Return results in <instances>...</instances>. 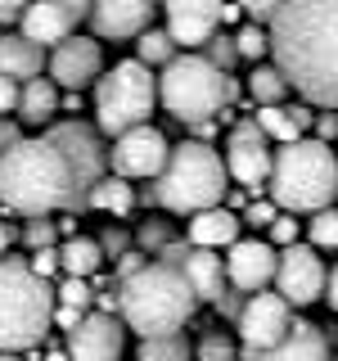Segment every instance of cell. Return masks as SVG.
Masks as SVG:
<instances>
[{
    "mask_svg": "<svg viewBox=\"0 0 338 361\" xmlns=\"http://www.w3.org/2000/svg\"><path fill=\"white\" fill-rule=\"evenodd\" d=\"M140 267H144V257H140V253H122V262H118V276L127 280V276H135Z\"/></svg>",
    "mask_w": 338,
    "mask_h": 361,
    "instance_id": "obj_44",
    "label": "cell"
},
{
    "mask_svg": "<svg viewBox=\"0 0 338 361\" xmlns=\"http://www.w3.org/2000/svg\"><path fill=\"white\" fill-rule=\"evenodd\" d=\"M27 267L37 271L41 280H50L54 271H59V248H32V257H27Z\"/></svg>",
    "mask_w": 338,
    "mask_h": 361,
    "instance_id": "obj_37",
    "label": "cell"
},
{
    "mask_svg": "<svg viewBox=\"0 0 338 361\" xmlns=\"http://www.w3.org/2000/svg\"><path fill=\"white\" fill-rule=\"evenodd\" d=\"M0 361H18V357H14V353H0Z\"/></svg>",
    "mask_w": 338,
    "mask_h": 361,
    "instance_id": "obj_51",
    "label": "cell"
},
{
    "mask_svg": "<svg viewBox=\"0 0 338 361\" xmlns=\"http://www.w3.org/2000/svg\"><path fill=\"white\" fill-rule=\"evenodd\" d=\"M0 203L18 217H50L86 203V185L50 135L14 140L9 149H0Z\"/></svg>",
    "mask_w": 338,
    "mask_h": 361,
    "instance_id": "obj_2",
    "label": "cell"
},
{
    "mask_svg": "<svg viewBox=\"0 0 338 361\" xmlns=\"http://www.w3.org/2000/svg\"><path fill=\"white\" fill-rule=\"evenodd\" d=\"M172 267H180L185 285L194 289L199 302H221L225 293V262L217 257V248H185Z\"/></svg>",
    "mask_w": 338,
    "mask_h": 361,
    "instance_id": "obj_20",
    "label": "cell"
},
{
    "mask_svg": "<svg viewBox=\"0 0 338 361\" xmlns=\"http://www.w3.org/2000/svg\"><path fill=\"white\" fill-rule=\"evenodd\" d=\"M18 27H23V37H27V41H37L41 50H45V45H59V41L73 37L77 18L68 14L63 5H54V0H32V5L23 9Z\"/></svg>",
    "mask_w": 338,
    "mask_h": 361,
    "instance_id": "obj_21",
    "label": "cell"
},
{
    "mask_svg": "<svg viewBox=\"0 0 338 361\" xmlns=\"http://www.w3.org/2000/svg\"><path fill=\"white\" fill-rule=\"evenodd\" d=\"M194 357V348H189L185 334H154V338H140V348H135V361H189Z\"/></svg>",
    "mask_w": 338,
    "mask_h": 361,
    "instance_id": "obj_29",
    "label": "cell"
},
{
    "mask_svg": "<svg viewBox=\"0 0 338 361\" xmlns=\"http://www.w3.org/2000/svg\"><path fill=\"white\" fill-rule=\"evenodd\" d=\"M270 163H275V154H270V140L262 135V127L257 122H239L230 131V145H225V176L257 195L270 180Z\"/></svg>",
    "mask_w": 338,
    "mask_h": 361,
    "instance_id": "obj_14",
    "label": "cell"
},
{
    "mask_svg": "<svg viewBox=\"0 0 338 361\" xmlns=\"http://www.w3.org/2000/svg\"><path fill=\"white\" fill-rule=\"evenodd\" d=\"M248 95L257 99V109H266V104H284V95H289L284 73H280L275 63H257V68H253V77H248Z\"/></svg>",
    "mask_w": 338,
    "mask_h": 361,
    "instance_id": "obj_28",
    "label": "cell"
},
{
    "mask_svg": "<svg viewBox=\"0 0 338 361\" xmlns=\"http://www.w3.org/2000/svg\"><path fill=\"white\" fill-rule=\"evenodd\" d=\"M50 240H54V226L45 221V217H32V226H27V244H32V248H50Z\"/></svg>",
    "mask_w": 338,
    "mask_h": 361,
    "instance_id": "obj_40",
    "label": "cell"
},
{
    "mask_svg": "<svg viewBox=\"0 0 338 361\" xmlns=\"http://www.w3.org/2000/svg\"><path fill=\"white\" fill-rule=\"evenodd\" d=\"M275 212H280V208H275L270 199H257V203H253V208L244 212L239 221H244V226H270V221H275Z\"/></svg>",
    "mask_w": 338,
    "mask_h": 361,
    "instance_id": "obj_38",
    "label": "cell"
},
{
    "mask_svg": "<svg viewBox=\"0 0 338 361\" xmlns=\"http://www.w3.org/2000/svg\"><path fill=\"white\" fill-rule=\"evenodd\" d=\"M50 321H59L63 330H73V325L82 321V312H77V307H54V316H50Z\"/></svg>",
    "mask_w": 338,
    "mask_h": 361,
    "instance_id": "obj_45",
    "label": "cell"
},
{
    "mask_svg": "<svg viewBox=\"0 0 338 361\" xmlns=\"http://www.w3.org/2000/svg\"><path fill=\"white\" fill-rule=\"evenodd\" d=\"M9 244H14V231H9V226H5V221H0V257H5V253H9Z\"/></svg>",
    "mask_w": 338,
    "mask_h": 361,
    "instance_id": "obj_49",
    "label": "cell"
},
{
    "mask_svg": "<svg viewBox=\"0 0 338 361\" xmlns=\"http://www.w3.org/2000/svg\"><path fill=\"white\" fill-rule=\"evenodd\" d=\"M54 5H63V9H68V14H73L77 23H82V18L90 14V0H54Z\"/></svg>",
    "mask_w": 338,
    "mask_h": 361,
    "instance_id": "obj_46",
    "label": "cell"
},
{
    "mask_svg": "<svg viewBox=\"0 0 338 361\" xmlns=\"http://www.w3.org/2000/svg\"><path fill=\"white\" fill-rule=\"evenodd\" d=\"M45 73H50V82L59 90H77L82 95L86 86L99 82V73H104V50H99L95 37H68L54 45V54L45 59Z\"/></svg>",
    "mask_w": 338,
    "mask_h": 361,
    "instance_id": "obj_12",
    "label": "cell"
},
{
    "mask_svg": "<svg viewBox=\"0 0 338 361\" xmlns=\"http://www.w3.org/2000/svg\"><path fill=\"white\" fill-rule=\"evenodd\" d=\"M221 262H225V285H234L239 293H257L275 280L280 253H275V244H266V240H234Z\"/></svg>",
    "mask_w": 338,
    "mask_h": 361,
    "instance_id": "obj_17",
    "label": "cell"
},
{
    "mask_svg": "<svg viewBox=\"0 0 338 361\" xmlns=\"http://www.w3.org/2000/svg\"><path fill=\"white\" fill-rule=\"evenodd\" d=\"M86 203L95 212H108V217H127V212L135 208V190L122 176H99L95 185L86 190Z\"/></svg>",
    "mask_w": 338,
    "mask_h": 361,
    "instance_id": "obj_27",
    "label": "cell"
},
{
    "mask_svg": "<svg viewBox=\"0 0 338 361\" xmlns=\"http://www.w3.org/2000/svg\"><path fill=\"white\" fill-rule=\"evenodd\" d=\"M234 99L230 73H221L208 54H176L172 63H163L158 77V104L172 113L176 122H212L217 113Z\"/></svg>",
    "mask_w": 338,
    "mask_h": 361,
    "instance_id": "obj_7",
    "label": "cell"
},
{
    "mask_svg": "<svg viewBox=\"0 0 338 361\" xmlns=\"http://www.w3.org/2000/svg\"><path fill=\"white\" fill-rule=\"evenodd\" d=\"M59 95L63 90L50 82V77H32V82L18 86V118L27 122V127H41V122H50L54 113H59Z\"/></svg>",
    "mask_w": 338,
    "mask_h": 361,
    "instance_id": "obj_24",
    "label": "cell"
},
{
    "mask_svg": "<svg viewBox=\"0 0 338 361\" xmlns=\"http://www.w3.org/2000/svg\"><path fill=\"white\" fill-rule=\"evenodd\" d=\"M257 127H262L266 140H280V145H289V140H298L302 131L311 127V113L307 109H284V104H266V109H257Z\"/></svg>",
    "mask_w": 338,
    "mask_h": 361,
    "instance_id": "obj_25",
    "label": "cell"
},
{
    "mask_svg": "<svg viewBox=\"0 0 338 361\" xmlns=\"http://www.w3.org/2000/svg\"><path fill=\"white\" fill-rule=\"evenodd\" d=\"M14 140H23V135H18L14 127H9V122H0V145H5V149H9V145H14Z\"/></svg>",
    "mask_w": 338,
    "mask_h": 361,
    "instance_id": "obj_48",
    "label": "cell"
},
{
    "mask_svg": "<svg viewBox=\"0 0 338 361\" xmlns=\"http://www.w3.org/2000/svg\"><path fill=\"white\" fill-rule=\"evenodd\" d=\"M32 0H0V23H18Z\"/></svg>",
    "mask_w": 338,
    "mask_h": 361,
    "instance_id": "obj_43",
    "label": "cell"
},
{
    "mask_svg": "<svg viewBox=\"0 0 338 361\" xmlns=\"http://www.w3.org/2000/svg\"><path fill=\"white\" fill-rule=\"evenodd\" d=\"M194 357L199 361H239V348H234L221 330H208V334H203V343L194 348Z\"/></svg>",
    "mask_w": 338,
    "mask_h": 361,
    "instance_id": "obj_33",
    "label": "cell"
},
{
    "mask_svg": "<svg viewBox=\"0 0 338 361\" xmlns=\"http://www.w3.org/2000/svg\"><path fill=\"white\" fill-rule=\"evenodd\" d=\"M311 122H315V140H325V145L338 140V113L334 109H325L320 118H311Z\"/></svg>",
    "mask_w": 338,
    "mask_h": 361,
    "instance_id": "obj_41",
    "label": "cell"
},
{
    "mask_svg": "<svg viewBox=\"0 0 338 361\" xmlns=\"http://www.w3.org/2000/svg\"><path fill=\"white\" fill-rule=\"evenodd\" d=\"M234 325H239V343L253 348V353H266V348H280L293 330V307L280 293H248V302L239 307V316H234Z\"/></svg>",
    "mask_w": 338,
    "mask_h": 361,
    "instance_id": "obj_10",
    "label": "cell"
},
{
    "mask_svg": "<svg viewBox=\"0 0 338 361\" xmlns=\"http://www.w3.org/2000/svg\"><path fill=\"white\" fill-rule=\"evenodd\" d=\"M45 361H68V353H45Z\"/></svg>",
    "mask_w": 338,
    "mask_h": 361,
    "instance_id": "obj_50",
    "label": "cell"
},
{
    "mask_svg": "<svg viewBox=\"0 0 338 361\" xmlns=\"http://www.w3.org/2000/svg\"><path fill=\"white\" fill-rule=\"evenodd\" d=\"M208 50V59L221 68V73H230V63H239V50H234V37H221V32H212V41L203 45Z\"/></svg>",
    "mask_w": 338,
    "mask_h": 361,
    "instance_id": "obj_35",
    "label": "cell"
},
{
    "mask_svg": "<svg viewBox=\"0 0 338 361\" xmlns=\"http://www.w3.org/2000/svg\"><path fill=\"white\" fill-rule=\"evenodd\" d=\"M118 307H122V325L127 330H135L140 338H154V334H176L194 316L199 298L185 285L180 267L144 262L135 276L118 280Z\"/></svg>",
    "mask_w": 338,
    "mask_h": 361,
    "instance_id": "obj_3",
    "label": "cell"
},
{
    "mask_svg": "<svg viewBox=\"0 0 338 361\" xmlns=\"http://www.w3.org/2000/svg\"><path fill=\"white\" fill-rule=\"evenodd\" d=\"M135 50H140V63H149V68H163L176 59V41L167 37V27H144L135 37Z\"/></svg>",
    "mask_w": 338,
    "mask_h": 361,
    "instance_id": "obj_30",
    "label": "cell"
},
{
    "mask_svg": "<svg viewBox=\"0 0 338 361\" xmlns=\"http://www.w3.org/2000/svg\"><path fill=\"white\" fill-rule=\"evenodd\" d=\"M127 353V325L113 312H82L68 330V361H122Z\"/></svg>",
    "mask_w": 338,
    "mask_h": 361,
    "instance_id": "obj_13",
    "label": "cell"
},
{
    "mask_svg": "<svg viewBox=\"0 0 338 361\" xmlns=\"http://www.w3.org/2000/svg\"><path fill=\"white\" fill-rule=\"evenodd\" d=\"M18 109V82H9V77H0V118L5 113Z\"/></svg>",
    "mask_w": 338,
    "mask_h": 361,
    "instance_id": "obj_42",
    "label": "cell"
},
{
    "mask_svg": "<svg viewBox=\"0 0 338 361\" xmlns=\"http://www.w3.org/2000/svg\"><path fill=\"white\" fill-rule=\"evenodd\" d=\"M90 298H95V293H90V285L86 280H73L68 276L59 289H54V302H59V307H77V312H86L90 307Z\"/></svg>",
    "mask_w": 338,
    "mask_h": 361,
    "instance_id": "obj_34",
    "label": "cell"
},
{
    "mask_svg": "<svg viewBox=\"0 0 338 361\" xmlns=\"http://www.w3.org/2000/svg\"><path fill=\"white\" fill-rule=\"evenodd\" d=\"M50 140L68 154V163H73V172H77V180H82L86 190L104 176L108 149H99V140H95V131H90V127H82V122H63V127L50 131Z\"/></svg>",
    "mask_w": 338,
    "mask_h": 361,
    "instance_id": "obj_18",
    "label": "cell"
},
{
    "mask_svg": "<svg viewBox=\"0 0 338 361\" xmlns=\"http://www.w3.org/2000/svg\"><path fill=\"white\" fill-rule=\"evenodd\" d=\"M99 267H104V248H99V240H86V235L63 240V248H59V271H63V276L90 280Z\"/></svg>",
    "mask_w": 338,
    "mask_h": 361,
    "instance_id": "obj_26",
    "label": "cell"
},
{
    "mask_svg": "<svg viewBox=\"0 0 338 361\" xmlns=\"http://www.w3.org/2000/svg\"><path fill=\"white\" fill-rule=\"evenodd\" d=\"M158 9L167 14V37L185 50H203L212 41V32L221 27L225 0H158Z\"/></svg>",
    "mask_w": 338,
    "mask_h": 361,
    "instance_id": "obj_15",
    "label": "cell"
},
{
    "mask_svg": "<svg viewBox=\"0 0 338 361\" xmlns=\"http://www.w3.org/2000/svg\"><path fill=\"white\" fill-rule=\"evenodd\" d=\"M54 316V289L27 267V257H0V353L37 348Z\"/></svg>",
    "mask_w": 338,
    "mask_h": 361,
    "instance_id": "obj_5",
    "label": "cell"
},
{
    "mask_svg": "<svg viewBox=\"0 0 338 361\" xmlns=\"http://www.w3.org/2000/svg\"><path fill=\"white\" fill-rule=\"evenodd\" d=\"M239 361H330V338H325L320 325L293 321V330L280 348H266V353L239 348Z\"/></svg>",
    "mask_w": 338,
    "mask_h": 361,
    "instance_id": "obj_19",
    "label": "cell"
},
{
    "mask_svg": "<svg viewBox=\"0 0 338 361\" xmlns=\"http://www.w3.org/2000/svg\"><path fill=\"white\" fill-rule=\"evenodd\" d=\"M325 276H330V267H325L320 248L289 244L275 262V293L289 307H307V302H315L325 293Z\"/></svg>",
    "mask_w": 338,
    "mask_h": 361,
    "instance_id": "obj_11",
    "label": "cell"
},
{
    "mask_svg": "<svg viewBox=\"0 0 338 361\" xmlns=\"http://www.w3.org/2000/svg\"><path fill=\"white\" fill-rule=\"evenodd\" d=\"M158 104V77L149 63L140 59H122L108 73H99L95 82V122L104 135H122L140 122H149V113Z\"/></svg>",
    "mask_w": 338,
    "mask_h": 361,
    "instance_id": "obj_8",
    "label": "cell"
},
{
    "mask_svg": "<svg viewBox=\"0 0 338 361\" xmlns=\"http://www.w3.org/2000/svg\"><path fill=\"white\" fill-rule=\"evenodd\" d=\"M239 5V14H248L253 23H270V14H275L280 0H234Z\"/></svg>",
    "mask_w": 338,
    "mask_h": 361,
    "instance_id": "obj_39",
    "label": "cell"
},
{
    "mask_svg": "<svg viewBox=\"0 0 338 361\" xmlns=\"http://www.w3.org/2000/svg\"><path fill=\"white\" fill-rule=\"evenodd\" d=\"M234 50H239V59L262 63L266 54H270V37H266V27H262V23H244V27L234 32Z\"/></svg>",
    "mask_w": 338,
    "mask_h": 361,
    "instance_id": "obj_31",
    "label": "cell"
},
{
    "mask_svg": "<svg viewBox=\"0 0 338 361\" xmlns=\"http://www.w3.org/2000/svg\"><path fill=\"white\" fill-rule=\"evenodd\" d=\"M266 37L284 82L307 104L338 113V0H280Z\"/></svg>",
    "mask_w": 338,
    "mask_h": 361,
    "instance_id": "obj_1",
    "label": "cell"
},
{
    "mask_svg": "<svg viewBox=\"0 0 338 361\" xmlns=\"http://www.w3.org/2000/svg\"><path fill=\"white\" fill-rule=\"evenodd\" d=\"M266 185L280 212H320L338 195V154L315 135H298L275 154Z\"/></svg>",
    "mask_w": 338,
    "mask_h": 361,
    "instance_id": "obj_4",
    "label": "cell"
},
{
    "mask_svg": "<svg viewBox=\"0 0 338 361\" xmlns=\"http://www.w3.org/2000/svg\"><path fill=\"white\" fill-rule=\"evenodd\" d=\"M158 180V203L167 212H203V208H217L230 190V176H225V158L212 149L208 140H185L167 154Z\"/></svg>",
    "mask_w": 338,
    "mask_h": 361,
    "instance_id": "obj_6",
    "label": "cell"
},
{
    "mask_svg": "<svg viewBox=\"0 0 338 361\" xmlns=\"http://www.w3.org/2000/svg\"><path fill=\"white\" fill-rule=\"evenodd\" d=\"M45 68V50L37 41H27L23 32H0V77H9V82H32V77H41Z\"/></svg>",
    "mask_w": 338,
    "mask_h": 361,
    "instance_id": "obj_22",
    "label": "cell"
},
{
    "mask_svg": "<svg viewBox=\"0 0 338 361\" xmlns=\"http://www.w3.org/2000/svg\"><path fill=\"white\" fill-rule=\"evenodd\" d=\"M266 231H270V240H266V244H280V248H289V244H298V231H302V221L293 217V212H275V221H270Z\"/></svg>",
    "mask_w": 338,
    "mask_h": 361,
    "instance_id": "obj_36",
    "label": "cell"
},
{
    "mask_svg": "<svg viewBox=\"0 0 338 361\" xmlns=\"http://www.w3.org/2000/svg\"><path fill=\"white\" fill-rule=\"evenodd\" d=\"M307 235H311V248H338V208L334 203L320 208V212H311Z\"/></svg>",
    "mask_w": 338,
    "mask_h": 361,
    "instance_id": "obj_32",
    "label": "cell"
},
{
    "mask_svg": "<svg viewBox=\"0 0 338 361\" xmlns=\"http://www.w3.org/2000/svg\"><path fill=\"white\" fill-rule=\"evenodd\" d=\"M320 298H330V307L338 312V267L330 271V276H325V293H320Z\"/></svg>",
    "mask_w": 338,
    "mask_h": 361,
    "instance_id": "obj_47",
    "label": "cell"
},
{
    "mask_svg": "<svg viewBox=\"0 0 338 361\" xmlns=\"http://www.w3.org/2000/svg\"><path fill=\"white\" fill-rule=\"evenodd\" d=\"M167 154H172L167 135L158 127H149V122H140V127L113 135L108 167H113V176H122V180H154L158 172H163Z\"/></svg>",
    "mask_w": 338,
    "mask_h": 361,
    "instance_id": "obj_9",
    "label": "cell"
},
{
    "mask_svg": "<svg viewBox=\"0 0 338 361\" xmlns=\"http://www.w3.org/2000/svg\"><path fill=\"white\" fill-rule=\"evenodd\" d=\"M158 0H90V27L95 41H135L144 27H154Z\"/></svg>",
    "mask_w": 338,
    "mask_h": 361,
    "instance_id": "obj_16",
    "label": "cell"
},
{
    "mask_svg": "<svg viewBox=\"0 0 338 361\" xmlns=\"http://www.w3.org/2000/svg\"><path fill=\"white\" fill-rule=\"evenodd\" d=\"M239 231H244L239 212L221 208V203L189 217V244H194V248H230L234 240H239Z\"/></svg>",
    "mask_w": 338,
    "mask_h": 361,
    "instance_id": "obj_23",
    "label": "cell"
}]
</instances>
